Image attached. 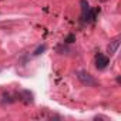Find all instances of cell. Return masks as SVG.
Listing matches in <instances>:
<instances>
[{
	"label": "cell",
	"instance_id": "5",
	"mask_svg": "<svg viewBox=\"0 0 121 121\" xmlns=\"http://www.w3.org/2000/svg\"><path fill=\"white\" fill-rule=\"evenodd\" d=\"M46 48H47V46H46V44H41V46H39V47L34 50V53H33V54H34V56H40L41 53H44V51H46Z\"/></svg>",
	"mask_w": 121,
	"mask_h": 121
},
{
	"label": "cell",
	"instance_id": "7",
	"mask_svg": "<svg viewBox=\"0 0 121 121\" xmlns=\"http://www.w3.org/2000/svg\"><path fill=\"white\" fill-rule=\"evenodd\" d=\"M100 2H108V0H100Z\"/></svg>",
	"mask_w": 121,
	"mask_h": 121
},
{
	"label": "cell",
	"instance_id": "3",
	"mask_svg": "<svg viewBox=\"0 0 121 121\" xmlns=\"http://www.w3.org/2000/svg\"><path fill=\"white\" fill-rule=\"evenodd\" d=\"M118 47H120V37H117V39H114V40L110 41V44L107 46V53H108L110 56H114V54L117 53Z\"/></svg>",
	"mask_w": 121,
	"mask_h": 121
},
{
	"label": "cell",
	"instance_id": "6",
	"mask_svg": "<svg viewBox=\"0 0 121 121\" xmlns=\"http://www.w3.org/2000/svg\"><path fill=\"white\" fill-rule=\"evenodd\" d=\"M74 40H76V36H74V34H69V37H67L64 41H66V43H73Z\"/></svg>",
	"mask_w": 121,
	"mask_h": 121
},
{
	"label": "cell",
	"instance_id": "1",
	"mask_svg": "<svg viewBox=\"0 0 121 121\" xmlns=\"http://www.w3.org/2000/svg\"><path fill=\"white\" fill-rule=\"evenodd\" d=\"M77 78H78V81H80L83 86H87V87H95V86H98V81H97L90 73H87V71H84V70L77 71Z\"/></svg>",
	"mask_w": 121,
	"mask_h": 121
},
{
	"label": "cell",
	"instance_id": "2",
	"mask_svg": "<svg viewBox=\"0 0 121 121\" xmlns=\"http://www.w3.org/2000/svg\"><path fill=\"white\" fill-rule=\"evenodd\" d=\"M108 63H110V58H108L107 56H104V54H101V53H98V54L95 56V67H97L98 70H104V69L108 66Z\"/></svg>",
	"mask_w": 121,
	"mask_h": 121
},
{
	"label": "cell",
	"instance_id": "4",
	"mask_svg": "<svg viewBox=\"0 0 121 121\" xmlns=\"http://www.w3.org/2000/svg\"><path fill=\"white\" fill-rule=\"evenodd\" d=\"M80 4H81V20L84 22V17H86V14L88 13L90 6H88V2H87V0H80Z\"/></svg>",
	"mask_w": 121,
	"mask_h": 121
}]
</instances>
